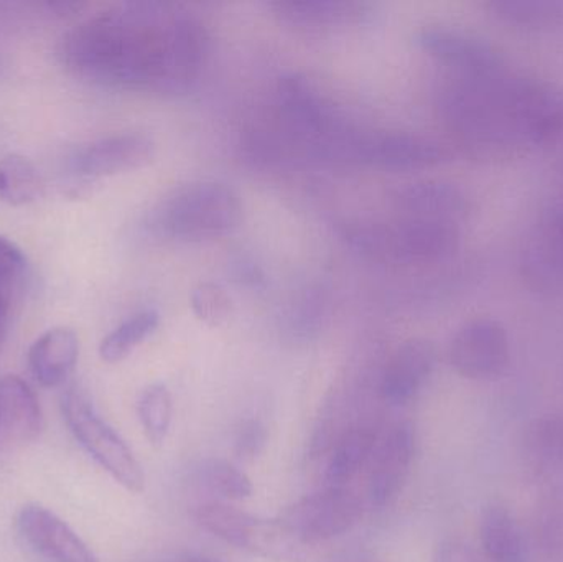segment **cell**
<instances>
[{"label": "cell", "mask_w": 563, "mask_h": 562, "mask_svg": "<svg viewBox=\"0 0 563 562\" xmlns=\"http://www.w3.org/2000/svg\"><path fill=\"white\" fill-rule=\"evenodd\" d=\"M506 101L519 144L541 145L561 134L563 98L551 86L509 76Z\"/></svg>", "instance_id": "ba28073f"}, {"label": "cell", "mask_w": 563, "mask_h": 562, "mask_svg": "<svg viewBox=\"0 0 563 562\" xmlns=\"http://www.w3.org/2000/svg\"><path fill=\"white\" fill-rule=\"evenodd\" d=\"M449 356L450 365L465 378H495L509 362L508 333L496 320H470L453 337Z\"/></svg>", "instance_id": "9c48e42d"}, {"label": "cell", "mask_w": 563, "mask_h": 562, "mask_svg": "<svg viewBox=\"0 0 563 562\" xmlns=\"http://www.w3.org/2000/svg\"><path fill=\"white\" fill-rule=\"evenodd\" d=\"M488 7L499 22L518 29L552 30L563 26L561 0H496Z\"/></svg>", "instance_id": "603a6c76"}, {"label": "cell", "mask_w": 563, "mask_h": 562, "mask_svg": "<svg viewBox=\"0 0 563 562\" xmlns=\"http://www.w3.org/2000/svg\"><path fill=\"white\" fill-rule=\"evenodd\" d=\"M26 277V260L19 246L0 236V289L19 297Z\"/></svg>", "instance_id": "f546056e"}, {"label": "cell", "mask_w": 563, "mask_h": 562, "mask_svg": "<svg viewBox=\"0 0 563 562\" xmlns=\"http://www.w3.org/2000/svg\"><path fill=\"white\" fill-rule=\"evenodd\" d=\"M526 276L541 289L563 287V201L545 213L538 240L525 257Z\"/></svg>", "instance_id": "ac0fdd59"}, {"label": "cell", "mask_w": 563, "mask_h": 562, "mask_svg": "<svg viewBox=\"0 0 563 562\" xmlns=\"http://www.w3.org/2000/svg\"><path fill=\"white\" fill-rule=\"evenodd\" d=\"M198 524L224 543L271 561H298L303 548L287 527L277 520L254 517L224 504L197 507Z\"/></svg>", "instance_id": "8992f818"}, {"label": "cell", "mask_w": 563, "mask_h": 562, "mask_svg": "<svg viewBox=\"0 0 563 562\" xmlns=\"http://www.w3.org/2000/svg\"><path fill=\"white\" fill-rule=\"evenodd\" d=\"M62 408L69 431L85 451L122 487L134 494L144 491L141 464L121 436L99 418L85 392L76 386L69 388L63 396Z\"/></svg>", "instance_id": "5b68a950"}, {"label": "cell", "mask_w": 563, "mask_h": 562, "mask_svg": "<svg viewBox=\"0 0 563 562\" xmlns=\"http://www.w3.org/2000/svg\"><path fill=\"white\" fill-rule=\"evenodd\" d=\"M210 55L200 16L178 3L121 2L73 26L59 45L63 65L101 88L184 95Z\"/></svg>", "instance_id": "6da1fadb"}, {"label": "cell", "mask_w": 563, "mask_h": 562, "mask_svg": "<svg viewBox=\"0 0 563 562\" xmlns=\"http://www.w3.org/2000/svg\"><path fill=\"white\" fill-rule=\"evenodd\" d=\"M479 538L486 557L492 562H526L528 547L521 528L508 508L492 504L483 510Z\"/></svg>", "instance_id": "44dd1931"}, {"label": "cell", "mask_w": 563, "mask_h": 562, "mask_svg": "<svg viewBox=\"0 0 563 562\" xmlns=\"http://www.w3.org/2000/svg\"><path fill=\"white\" fill-rule=\"evenodd\" d=\"M269 7L282 22L307 32L357 25L371 15L369 3L341 0H277Z\"/></svg>", "instance_id": "e0dca14e"}, {"label": "cell", "mask_w": 563, "mask_h": 562, "mask_svg": "<svg viewBox=\"0 0 563 562\" xmlns=\"http://www.w3.org/2000/svg\"><path fill=\"white\" fill-rule=\"evenodd\" d=\"M158 323L161 313L157 310L147 309L134 313L104 337L99 346V355L106 363L122 362L157 330Z\"/></svg>", "instance_id": "cb8c5ba5"}, {"label": "cell", "mask_w": 563, "mask_h": 562, "mask_svg": "<svg viewBox=\"0 0 563 562\" xmlns=\"http://www.w3.org/2000/svg\"><path fill=\"white\" fill-rule=\"evenodd\" d=\"M559 464H561V477L563 481V415H559Z\"/></svg>", "instance_id": "836d02e7"}, {"label": "cell", "mask_w": 563, "mask_h": 562, "mask_svg": "<svg viewBox=\"0 0 563 562\" xmlns=\"http://www.w3.org/2000/svg\"><path fill=\"white\" fill-rule=\"evenodd\" d=\"M243 217L240 195L221 181H194L162 198L151 214L155 233L168 240L201 243L233 231Z\"/></svg>", "instance_id": "7a4b0ae2"}, {"label": "cell", "mask_w": 563, "mask_h": 562, "mask_svg": "<svg viewBox=\"0 0 563 562\" xmlns=\"http://www.w3.org/2000/svg\"><path fill=\"white\" fill-rule=\"evenodd\" d=\"M536 537L551 562H563V481L552 482L539 500Z\"/></svg>", "instance_id": "d4e9b609"}, {"label": "cell", "mask_w": 563, "mask_h": 562, "mask_svg": "<svg viewBox=\"0 0 563 562\" xmlns=\"http://www.w3.org/2000/svg\"><path fill=\"white\" fill-rule=\"evenodd\" d=\"M344 238L363 256L393 264L435 263L452 256L460 244L456 224L406 217L390 223L357 224Z\"/></svg>", "instance_id": "277c9868"}, {"label": "cell", "mask_w": 563, "mask_h": 562, "mask_svg": "<svg viewBox=\"0 0 563 562\" xmlns=\"http://www.w3.org/2000/svg\"><path fill=\"white\" fill-rule=\"evenodd\" d=\"M190 304L195 317L210 327L223 326L233 313L230 294L217 283H200L195 286Z\"/></svg>", "instance_id": "f1b7e54d"}, {"label": "cell", "mask_w": 563, "mask_h": 562, "mask_svg": "<svg viewBox=\"0 0 563 562\" xmlns=\"http://www.w3.org/2000/svg\"><path fill=\"white\" fill-rule=\"evenodd\" d=\"M137 412L145 438L161 448L172 425V395L167 386L164 383L148 385L139 396Z\"/></svg>", "instance_id": "4316f807"}, {"label": "cell", "mask_w": 563, "mask_h": 562, "mask_svg": "<svg viewBox=\"0 0 563 562\" xmlns=\"http://www.w3.org/2000/svg\"><path fill=\"white\" fill-rule=\"evenodd\" d=\"M267 442V429L260 419L243 422L236 436V454L241 459H254L263 452Z\"/></svg>", "instance_id": "4dcf8cb0"}, {"label": "cell", "mask_w": 563, "mask_h": 562, "mask_svg": "<svg viewBox=\"0 0 563 562\" xmlns=\"http://www.w3.org/2000/svg\"><path fill=\"white\" fill-rule=\"evenodd\" d=\"M0 425L20 441H33L43 428L35 393L19 376L0 379Z\"/></svg>", "instance_id": "ffe728a7"}, {"label": "cell", "mask_w": 563, "mask_h": 562, "mask_svg": "<svg viewBox=\"0 0 563 562\" xmlns=\"http://www.w3.org/2000/svg\"><path fill=\"white\" fill-rule=\"evenodd\" d=\"M416 454V431L410 422H397L374 449L367 495L374 507H386L402 491Z\"/></svg>", "instance_id": "7c38bea8"}, {"label": "cell", "mask_w": 563, "mask_h": 562, "mask_svg": "<svg viewBox=\"0 0 563 562\" xmlns=\"http://www.w3.org/2000/svg\"><path fill=\"white\" fill-rule=\"evenodd\" d=\"M16 299L19 297L13 296L9 290L0 289V346L5 342L10 326V312H12L13 302Z\"/></svg>", "instance_id": "d6a6232c"}, {"label": "cell", "mask_w": 563, "mask_h": 562, "mask_svg": "<svg viewBox=\"0 0 563 562\" xmlns=\"http://www.w3.org/2000/svg\"><path fill=\"white\" fill-rule=\"evenodd\" d=\"M42 177L35 165L19 154L0 158V198L12 207L32 203L42 194Z\"/></svg>", "instance_id": "484cf974"}, {"label": "cell", "mask_w": 563, "mask_h": 562, "mask_svg": "<svg viewBox=\"0 0 563 562\" xmlns=\"http://www.w3.org/2000/svg\"><path fill=\"white\" fill-rule=\"evenodd\" d=\"M417 43L433 58L462 75H492L503 69L501 56L478 36L449 26H426Z\"/></svg>", "instance_id": "5bb4252c"}, {"label": "cell", "mask_w": 563, "mask_h": 562, "mask_svg": "<svg viewBox=\"0 0 563 562\" xmlns=\"http://www.w3.org/2000/svg\"><path fill=\"white\" fill-rule=\"evenodd\" d=\"M433 562H479V558L465 541L449 538L437 547Z\"/></svg>", "instance_id": "1f68e13d"}, {"label": "cell", "mask_w": 563, "mask_h": 562, "mask_svg": "<svg viewBox=\"0 0 563 562\" xmlns=\"http://www.w3.org/2000/svg\"><path fill=\"white\" fill-rule=\"evenodd\" d=\"M200 478L211 492L228 500H244L253 495L251 478L231 462L223 459H208L201 464Z\"/></svg>", "instance_id": "83f0119b"}, {"label": "cell", "mask_w": 563, "mask_h": 562, "mask_svg": "<svg viewBox=\"0 0 563 562\" xmlns=\"http://www.w3.org/2000/svg\"><path fill=\"white\" fill-rule=\"evenodd\" d=\"M16 528L26 547L48 562H99L91 548L52 511L38 505L22 508Z\"/></svg>", "instance_id": "4fadbf2b"}, {"label": "cell", "mask_w": 563, "mask_h": 562, "mask_svg": "<svg viewBox=\"0 0 563 562\" xmlns=\"http://www.w3.org/2000/svg\"><path fill=\"white\" fill-rule=\"evenodd\" d=\"M185 562H223V561L214 560V558H208V557H194V558H190V560H187Z\"/></svg>", "instance_id": "e575fe53"}, {"label": "cell", "mask_w": 563, "mask_h": 562, "mask_svg": "<svg viewBox=\"0 0 563 562\" xmlns=\"http://www.w3.org/2000/svg\"><path fill=\"white\" fill-rule=\"evenodd\" d=\"M406 218L442 221L459 227L470 213V200L462 188L450 181L423 180L406 185L394 197Z\"/></svg>", "instance_id": "2e32d148"}, {"label": "cell", "mask_w": 563, "mask_h": 562, "mask_svg": "<svg viewBox=\"0 0 563 562\" xmlns=\"http://www.w3.org/2000/svg\"><path fill=\"white\" fill-rule=\"evenodd\" d=\"M450 152L422 135L407 132L363 131L354 161L386 170H419L449 161Z\"/></svg>", "instance_id": "30bf717a"}, {"label": "cell", "mask_w": 563, "mask_h": 562, "mask_svg": "<svg viewBox=\"0 0 563 562\" xmlns=\"http://www.w3.org/2000/svg\"><path fill=\"white\" fill-rule=\"evenodd\" d=\"M277 104L285 128L305 147L323 157L351 161L361 129L341 115L308 76H280Z\"/></svg>", "instance_id": "3957f363"}, {"label": "cell", "mask_w": 563, "mask_h": 562, "mask_svg": "<svg viewBox=\"0 0 563 562\" xmlns=\"http://www.w3.org/2000/svg\"><path fill=\"white\" fill-rule=\"evenodd\" d=\"M78 337L71 329L48 330L30 349V372L36 383L53 388L68 379L78 363Z\"/></svg>", "instance_id": "d6986e66"}, {"label": "cell", "mask_w": 563, "mask_h": 562, "mask_svg": "<svg viewBox=\"0 0 563 562\" xmlns=\"http://www.w3.org/2000/svg\"><path fill=\"white\" fill-rule=\"evenodd\" d=\"M154 155L155 142L151 135L124 132L78 148L71 157V170L79 177H111L145 167Z\"/></svg>", "instance_id": "8fae6325"}, {"label": "cell", "mask_w": 563, "mask_h": 562, "mask_svg": "<svg viewBox=\"0 0 563 562\" xmlns=\"http://www.w3.org/2000/svg\"><path fill=\"white\" fill-rule=\"evenodd\" d=\"M437 363V350L426 339H410L394 352L380 378V396L390 406L409 403L426 385Z\"/></svg>", "instance_id": "9a60e30c"}, {"label": "cell", "mask_w": 563, "mask_h": 562, "mask_svg": "<svg viewBox=\"0 0 563 562\" xmlns=\"http://www.w3.org/2000/svg\"><path fill=\"white\" fill-rule=\"evenodd\" d=\"M377 436L369 426H356L344 432L333 445L327 465L330 487H346L373 458Z\"/></svg>", "instance_id": "7402d4cb"}, {"label": "cell", "mask_w": 563, "mask_h": 562, "mask_svg": "<svg viewBox=\"0 0 563 562\" xmlns=\"http://www.w3.org/2000/svg\"><path fill=\"white\" fill-rule=\"evenodd\" d=\"M363 515L360 498L346 487L307 495L284 511L280 520L301 547H313L347 533Z\"/></svg>", "instance_id": "52a82bcc"}, {"label": "cell", "mask_w": 563, "mask_h": 562, "mask_svg": "<svg viewBox=\"0 0 563 562\" xmlns=\"http://www.w3.org/2000/svg\"><path fill=\"white\" fill-rule=\"evenodd\" d=\"M350 562H377V561H350Z\"/></svg>", "instance_id": "d590c367"}]
</instances>
